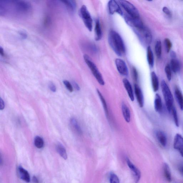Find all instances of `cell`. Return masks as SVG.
I'll list each match as a JSON object with an SVG mask.
<instances>
[{"label": "cell", "mask_w": 183, "mask_h": 183, "mask_svg": "<svg viewBox=\"0 0 183 183\" xmlns=\"http://www.w3.org/2000/svg\"><path fill=\"white\" fill-rule=\"evenodd\" d=\"M133 30L142 45L149 46L152 38L150 30L144 25L141 28H133Z\"/></svg>", "instance_id": "cell-2"}, {"label": "cell", "mask_w": 183, "mask_h": 183, "mask_svg": "<svg viewBox=\"0 0 183 183\" xmlns=\"http://www.w3.org/2000/svg\"><path fill=\"white\" fill-rule=\"evenodd\" d=\"M85 62L90 69L96 80L101 85H104L105 83L102 75L99 72L96 64L92 61L89 55H85L84 56Z\"/></svg>", "instance_id": "cell-4"}, {"label": "cell", "mask_w": 183, "mask_h": 183, "mask_svg": "<svg viewBox=\"0 0 183 183\" xmlns=\"http://www.w3.org/2000/svg\"><path fill=\"white\" fill-rule=\"evenodd\" d=\"M33 181L34 183H39V181L37 178L35 176H33Z\"/></svg>", "instance_id": "cell-44"}, {"label": "cell", "mask_w": 183, "mask_h": 183, "mask_svg": "<svg viewBox=\"0 0 183 183\" xmlns=\"http://www.w3.org/2000/svg\"><path fill=\"white\" fill-rule=\"evenodd\" d=\"M56 150L58 153L64 160H67V154L65 148L62 145L59 144L56 146Z\"/></svg>", "instance_id": "cell-23"}, {"label": "cell", "mask_w": 183, "mask_h": 183, "mask_svg": "<svg viewBox=\"0 0 183 183\" xmlns=\"http://www.w3.org/2000/svg\"><path fill=\"white\" fill-rule=\"evenodd\" d=\"M68 8L72 11H75L76 8V3L74 1H62Z\"/></svg>", "instance_id": "cell-27"}, {"label": "cell", "mask_w": 183, "mask_h": 183, "mask_svg": "<svg viewBox=\"0 0 183 183\" xmlns=\"http://www.w3.org/2000/svg\"><path fill=\"white\" fill-rule=\"evenodd\" d=\"M163 169L164 171V175L167 180L169 182H171L172 181L171 176L169 169V167L166 163L164 164L163 165Z\"/></svg>", "instance_id": "cell-24"}, {"label": "cell", "mask_w": 183, "mask_h": 183, "mask_svg": "<svg viewBox=\"0 0 183 183\" xmlns=\"http://www.w3.org/2000/svg\"><path fill=\"white\" fill-rule=\"evenodd\" d=\"M171 112L172 113L173 116L174 123H175L176 126L178 127L179 126V124L177 111L176 108L174 106L173 107Z\"/></svg>", "instance_id": "cell-30"}, {"label": "cell", "mask_w": 183, "mask_h": 183, "mask_svg": "<svg viewBox=\"0 0 183 183\" xmlns=\"http://www.w3.org/2000/svg\"><path fill=\"white\" fill-rule=\"evenodd\" d=\"M181 172L183 174V166L180 168Z\"/></svg>", "instance_id": "cell-45"}, {"label": "cell", "mask_w": 183, "mask_h": 183, "mask_svg": "<svg viewBox=\"0 0 183 183\" xmlns=\"http://www.w3.org/2000/svg\"><path fill=\"white\" fill-rule=\"evenodd\" d=\"M0 54H1V55L3 57L5 56V53L4 50H3V49L1 47H0Z\"/></svg>", "instance_id": "cell-43"}, {"label": "cell", "mask_w": 183, "mask_h": 183, "mask_svg": "<svg viewBox=\"0 0 183 183\" xmlns=\"http://www.w3.org/2000/svg\"><path fill=\"white\" fill-rule=\"evenodd\" d=\"M110 183H120L119 179L117 176L114 174H111L110 177Z\"/></svg>", "instance_id": "cell-33"}, {"label": "cell", "mask_w": 183, "mask_h": 183, "mask_svg": "<svg viewBox=\"0 0 183 183\" xmlns=\"http://www.w3.org/2000/svg\"><path fill=\"white\" fill-rule=\"evenodd\" d=\"M122 111L124 118L127 122H130V113L129 108L124 102L122 103Z\"/></svg>", "instance_id": "cell-15"}, {"label": "cell", "mask_w": 183, "mask_h": 183, "mask_svg": "<svg viewBox=\"0 0 183 183\" xmlns=\"http://www.w3.org/2000/svg\"><path fill=\"white\" fill-rule=\"evenodd\" d=\"M170 67L173 72L174 73H177L180 71L181 68L180 62L177 58L172 59L170 62Z\"/></svg>", "instance_id": "cell-20"}, {"label": "cell", "mask_w": 183, "mask_h": 183, "mask_svg": "<svg viewBox=\"0 0 183 183\" xmlns=\"http://www.w3.org/2000/svg\"><path fill=\"white\" fill-rule=\"evenodd\" d=\"M134 89L137 101L140 107H142L144 105V97L141 89L137 84H135Z\"/></svg>", "instance_id": "cell-11"}, {"label": "cell", "mask_w": 183, "mask_h": 183, "mask_svg": "<svg viewBox=\"0 0 183 183\" xmlns=\"http://www.w3.org/2000/svg\"><path fill=\"white\" fill-rule=\"evenodd\" d=\"M133 72L134 79L135 81H137V79H138V74L136 69L135 68H133Z\"/></svg>", "instance_id": "cell-38"}, {"label": "cell", "mask_w": 183, "mask_h": 183, "mask_svg": "<svg viewBox=\"0 0 183 183\" xmlns=\"http://www.w3.org/2000/svg\"><path fill=\"white\" fill-rule=\"evenodd\" d=\"M108 7L110 14H113L116 13L121 16H123V12L116 1L114 0L109 1L108 3Z\"/></svg>", "instance_id": "cell-9"}, {"label": "cell", "mask_w": 183, "mask_h": 183, "mask_svg": "<svg viewBox=\"0 0 183 183\" xmlns=\"http://www.w3.org/2000/svg\"><path fill=\"white\" fill-rule=\"evenodd\" d=\"M151 79L153 90L154 92H156L159 89V81L158 77L154 72L151 73Z\"/></svg>", "instance_id": "cell-21"}, {"label": "cell", "mask_w": 183, "mask_h": 183, "mask_svg": "<svg viewBox=\"0 0 183 183\" xmlns=\"http://www.w3.org/2000/svg\"><path fill=\"white\" fill-rule=\"evenodd\" d=\"M49 87L50 90L53 92H55L56 91V87L53 83L52 82L50 83L49 84Z\"/></svg>", "instance_id": "cell-36"}, {"label": "cell", "mask_w": 183, "mask_h": 183, "mask_svg": "<svg viewBox=\"0 0 183 183\" xmlns=\"http://www.w3.org/2000/svg\"><path fill=\"white\" fill-rule=\"evenodd\" d=\"M97 92L98 95H99L100 99L101 102L102 103L103 108H104L105 112L106 113H105L106 116H108V111L107 104L105 99H104L102 94H101V93L100 92V91H99V90L97 89Z\"/></svg>", "instance_id": "cell-28"}, {"label": "cell", "mask_w": 183, "mask_h": 183, "mask_svg": "<svg viewBox=\"0 0 183 183\" xmlns=\"http://www.w3.org/2000/svg\"><path fill=\"white\" fill-rule=\"evenodd\" d=\"M156 135L161 145L163 147H165L167 143V138L165 134L163 132L159 131L157 132Z\"/></svg>", "instance_id": "cell-18"}, {"label": "cell", "mask_w": 183, "mask_h": 183, "mask_svg": "<svg viewBox=\"0 0 183 183\" xmlns=\"http://www.w3.org/2000/svg\"><path fill=\"white\" fill-rule=\"evenodd\" d=\"M174 95L180 109L183 110V95L178 88L176 87L174 90Z\"/></svg>", "instance_id": "cell-14"}, {"label": "cell", "mask_w": 183, "mask_h": 183, "mask_svg": "<svg viewBox=\"0 0 183 183\" xmlns=\"http://www.w3.org/2000/svg\"><path fill=\"white\" fill-rule=\"evenodd\" d=\"M34 143L35 146L38 148H42L44 145V142L43 139L38 136L35 137Z\"/></svg>", "instance_id": "cell-29"}, {"label": "cell", "mask_w": 183, "mask_h": 183, "mask_svg": "<svg viewBox=\"0 0 183 183\" xmlns=\"http://www.w3.org/2000/svg\"><path fill=\"white\" fill-rule=\"evenodd\" d=\"M94 30L95 39L97 41H99L101 40L102 36V31L99 19L96 20Z\"/></svg>", "instance_id": "cell-17"}, {"label": "cell", "mask_w": 183, "mask_h": 183, "mask_svg": "<svg viewBox=\"0 0 183 183\" xmlns=\"http://www.w3.org/2000/svg\"><path fill=\"white\" fill-rule=\"evenodd\" d=\"M123 82L125 89L128 92L129 97L131 101H133L135 99L134 96L131 84L128 79H123Z\"/></svg>", "instance_id": "cell-13"}, {"label": "cell", "mask_w": 183, "mask_h": 183, "mask_svg": "<svg viewBox=\"0 0 183 183\" xmlns=\"http://www.w3.org/2000/svg\"><path fill=\"white\" fill-rule=\"evenodd\" d=\"M5 107V103L4 101L1 98L0 99V110H4Z\"/></svg>", "instance_id": "cell-40"}, {"label": "cell", "mask_w": 183, "mask_h": 183, "mask_svg": "<svg viewBox=\"0 0 183 183\" xmlns=\"http://www.w3.org/2000/svg\"><path fill=\"white\" fill-rule=\"evenodd\" d=\"M123 15L125 21L127 24L133 28H141L144 26L140 18L133 17L127 13Z\"/></svg>", "instance_id": "cell-7"}, {"label": "cell", "mask_w": 183, "mask_h": 183, "mask_svg": "<svg viewBox=\"0 0 183 183\" xmlns=\"http://www.w3.org/2000/svg\"><path fill=\"white\" fill-rule=\"evenodd\" d=\"M154 107L156 111L161 113L162 110V104L161 97L158 94H156L154 101Z\"/></svg>", "instance_id": "cell-16"}, {"label": "cell", "mask_w": 183, "mask_h": 183, "mask_svg": "<svg viewBox=\"0 0 183 183\" xmlns=\"http://www.w3.org/2000/svg\"><path fill=\"white\" fill-rule=\"evenodd\" d=\"M118 1L126 11L127 14L133 17L140 18L138 10L133 4L125 0H120Z\"/></svg>", "instance_id": "cell-6"}, {"label": "cell", "mask_w": 183, "mask_h": 183, "mask_svg": "<svg viewBox=\"0 0 183 183\" xmlns=\"http://www.w3.org/2000/svg\"><path fill=\"white\" fill-rule=\"evenodd\" d=\"M70 122L71 125H72V126L75 129L76 131L77 132V133L79 134V135L82 134V130H81V127L79 126L77 120L74 118H71Z\"/></svg>", "instance_id": "cell-25"}, {"label": "cell", "mask_w": 183, "mask_h": 183, "mask_svg": "<svg viewBox=\"0 0 183 183\" xmlns=\"http://www.w3.org/2000/svg\"><path fill=\"white\" fill-rule=\"evenodd\" d=\"M171 70V69L170 65L169 64H167L165 68V72L168 80L169 81H170L171 79L172 75Z\"/></svg>", "instance_id": "cell-31"}, {"label": "cell", "mask_w": 183, "mask_h": 183, "mask_svg": "<svg viewBox=\"0 0 183 183\" xmlns=\"http://www.w3.org/2000/svg\"><path fill=\"white\" fill-rule=\"evenodd\" d=\"M164 43H165L166 50L167 53H169L172 46L171 42L169 39L166 38L164 40Z\"/></svg>", "instance_id": "cell-32"}, {"label": "cell", "mask_w": 183, "mask_h": 183, "mask_svg": "<svg viewBox=\"0 0 183 183\" xmlns=\"http://www.w3.org/2000/svg\"><path fill=\"white\" fill-rule=\"evenodd\" d=\"M147 60L150 66L153 67L154 64V56L151 47L150 46L147 48Z\"/></svg>", "instance_id": "cell-22"}, {"label": "cell", "mask_w": 183, "mask_h": 183, "mask_svg": "<svg viewBox=\"0 0 183 183\" xmlns=\"http://www.w3.org/2000/svg\"><path fill=\"white\" fill-rule=\"evenodd\" d=\"M115 64L118 72L121 75L126 76H128V68L124 61L121 59L117 58L115 60Z\"/></svg>", "instance_id": "cell-8"}, {"label": "cell", "mask_w": 183, "mask_h": 183, "mask_svg": "<svg viewBox=\"0 0 183 183\" xmlns=\"http://www.w3.org/2000/svg\"><path fill=\"white\" fill-rule=\"evenodd\" d=\"M63 83L64 85L66 87L67 89L70 92H72L73 91V88L72 87V85L69 81L67 80H64L63 81Z\"/></svg>", "instance_id": "cell-34"}, {"label": "cell", "mask_w": 183, "mask_h": 183, "mask_svg": "<svg viewBox=\"0 0 183 183\" xmlns=\"http://www.w3.org/2000/svg\"><path fill=\"white\" fill-rule=\"evenodd\" d=\"M108 43L117 55L121 56L125 52V47L122 39L117 32L111 30L108 36Z\"/></svg>", "instance_id": "cell-1"}, {"label": "cell", "mask_w": 183, "mask_h": 183, "mask_svg": "<svg viewBox=\"0 0 183 183\" xmlns=\"http://www.w3.org/2000/svg\"><path fill=\"white\" fill-rule=\"evenodd\" d=\"M127 161L129 167H130L132 172H133L135 182H138L140 177V171L133 164H132V163L128 159H127Z\"/></svg>", "instance_id": "cell-12"}, {"label": "cell", "mask_w": 183, "mask_h": 183, "mask_svg": "<svg viewBox=\"0 0 183 183\" xmlns=\"http://www.w3.org/2000/svg\"><path fill=\"white\" fill-rule=\"evenodd\" d=\"M174 148L178 151L183 157V137L179 134H177L174 137Z\"/></svg>", "instance_id": "cell-10"}, {"label": "cell", "mask_w": 183, "mask_h": 183, "mask_svg": "<svg viewBox=\"0 0 183 183\" xmlns=\"http://www.w3.org/2000/svg\"><path fill=\"white\" fill-rule=\"evenodd\" d=\"M155 52L158 58H160L162 53V44L160 40H157L155 45Z\"/></svg>", "instance_id": "cell-26"}, {"label": "cell", "mask_w": 183, "mask_h": 183, "mask_svg": "<svg viewBox=\"0 0 183 183\" xmlns=\"http://www.w3.org/2000/svg\"><path fill=\"white\" fill-rule=\"evenodd\" d=\"M161 87L167 110L169 113H171L174 106L173 96L167 83L164 80L161 82Z\"/></svg>", "instance_id": "cell-3"}, {"label": "cell", "mask_w": 183, "mask_h": 183, "mask_svg": "<svg viewBox=\"0 0 183 183\" xmlns=\"http://www.w3.org/2000/svg\"><path fill=\"white\" fill-rule=\"evenodd\" d=\"M80 14L86 28L89 31H92V19L87 7L85 5H83L81 7L80 10Z\"/></svg>", "instance_id": "cell-5"}, {"label": "cell", "mask_w": 183, "mask_h": 183, "mask_svg": "<svg viewBox=\"0 0 183 183\" xmlns=\"http://www.w3.org/2000/svg\"><path fill=\"white\" fill-rule=\"evenodd\" d=\"M20 177L23 181L27 183L30 182V177L27 171L23 168L19 167L18 169Z\"/></svg>", "instance_id": "cell-19"}, {"label": "cell", "mask_w": 183, "mask_h": 183, "mask_svg": "<svg viewBox=\"0 0 183 183\" xmlns=\"http://www.w3.org/2000/svg\"><path fill=\"white\" fill-rule=\"evenodd\" d=\"M50 19L48 17H45V21H44V24L45 26H48L50 25Z\"/></svg>", "instance_id": "cell-39"}, {"label": "cell", "mask_w": 183, "mask_h": 183, "mask_svg": "<svg viewBox=\"0 0 183 183\" xmlns=\"http://www.w3.org/2000/svg\"><path fill=\"white\" fill-rule=\"evenodd\" d=\"M72 84L74 87L77 91L80 90V87H79V86L77 83L75 81H73L72 82Z\"/></svg>", "instance_id": "cell-41"}, {"label": "cell", "mask_w": 183, "mask_h": 183, "mask_svg": "<svg viewBox=\"0 0 183 183\" xmlns=\"http://www.w3.org/2000/svg\"><path fill=\"white\" fill-rule=\"evenodd\" d=\"M162 11L164 13H165V14H166L167 16L169 17H171V12L170 10H169L167 7L165 6V7L163 8Z\"/></svg>", "instance_id": "cell-35"}, {"label": "cell", "mask_w": 183, "mask_h": 183, "mask_svg": "<svg viewBox=\"0 0 183 183\" xmlns=\"http://www.w3.org/2000/svg\"><path fill=\"white\" fill-rule=\"evenodd\" d=\"M19 34L21 36V38L23 39H26L27 37V35L26 32L23 31V30L20 31L19 32Z\"/></svg>", "instance_id": "cell-37"}, {"label": "cell", "mask_w": 183, "mask_h": 183, "mask_svg": "<svg viewBox=\"0 0 183 183\" xmlns=\"http://www.w3.org/2000/svg\"><path fill=\"white\" fill-rule=\"evenodd\" d=\"M170 56L172 59L176 58V57H177L176 52L174 51H171V52Z\"/></svg>", "instance_id": "cell-42"}]
</instances>
